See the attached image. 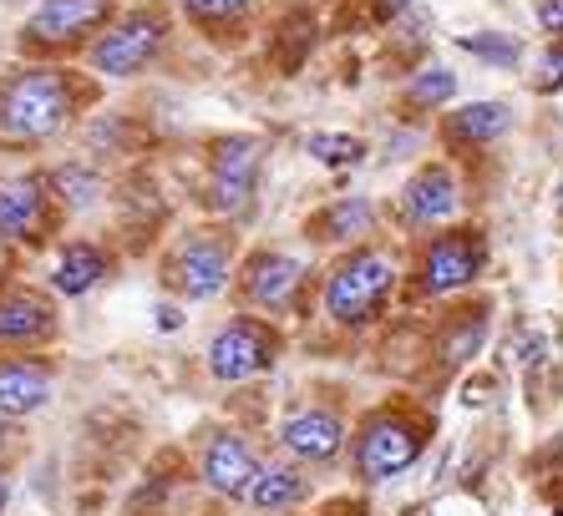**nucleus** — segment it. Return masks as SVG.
<instances>
[{
    "instance_id": "obj_1",
    "label": "nucleus",
    "mask_w": 563,
    "mask_h": 516,
    "mask_svg": "<svg viewBox=\"0 0 563 516\" xmlns=\"http://www.w3.org/2000/svg\"><path fill=\"white\" fill-rule=\"evenodd\" d=\"M71 81L62 71H15L11 81H0V137L5 143H41L71 116Z\"/></svg>"
},
{
    "instance_id": "obj_2",
    "label": "nucleus",
    "mask_w": 563,
    "mask_h": 516,
    "mask_svg": "<svg viewBox=\"0 0 563 516\" xmlns=\"http://www.w3.org/2000/svg\"><path fill=\"white\" fill-rule=\"evenodd\" d=\"M396 289V258L386 248H361L325 279V314L335 324H366L386 310Z\"/></svg>"
},
{
    "instance_id": "obj_3",
    "label": "nucleus",
    "mask_w": 563,
    "mask_h": 516,
    "mask_svg": "<svg viewBox=\"0 0 563 516\" xmlns=\"http://www.w3.org/2000/svg\"><path fill=\"white\" fill-rule=\"evenodd\" d=\"M421 446H427V436H421L417 420H407V415H371L366 426H361V436H355V471H361V481H396L401 471H411L421 456Z\"/></svg>"
},
{
    "instance_id": "obj_4",
    "label": "nucleus",
    "mask_w": 563,
    "mask_h": 516,
    "mask_svg": "<svg viewBox=\"0 0 563 516\" xmlns=\"http://www.w3.org/2000/svg\"><path fill=\"white\" fill-rule=\"evenodd\" d=\"M264 168V143L254 132H234L213 147L209 162V207L223 213V218H239L254 198V182H260Z\"/></svg>"
},
{
    "instance_id": "obj_5",
    "label": "nucleus",
    "mask_w": 563,
    "mask_h": 516,
    "mask_svg": "<svg viewBox=\"0 0 563 516\" xmlns=\"http://www.w3.org/2000/svg\"><path fill=\"white\" fill-rule=\"evenodd\" d=\"M275 329L260 319H234L223 324L219 335L209 339V374L223 380V385H239V380H254L275 364Z\"/></svg>"
},
{
    "instance_id": "obj_6",
    "label": "nucleus",
    "mask_w": 563,
    "mask_h": 516,
    "mask_svg": "<svg viewBox=\"0 0 563 516\" xmlns=\"http://www.w3.org/2000/svg\"><path fill=\"white\" fill-rule=\"evenodd\" d=\"M483 258H487V244L477 228L442 233V238H432V244L421 248L417 289L421 294H452V289L472 284L483 273Z\"/></svg>"
},
{
    "instance_id": "obj_7",
    "label": "nucleus",
    "mask_w": 563,
    "mask_h": 516,
    "mask_svg": "<svg viewBox=\"0 0 563 516\" xmlns=\"http://www.w3.org/2000/svg\"><path fill=\"white\" fill-rule=\"evenodd\" d=\"M163 279H168L173 294L184 299H213L229 284V244L219 233H194L168 254L163 263Z\"/></svg>"
},
{
    "instance_id": "obj_8",
    "label": "nucleus",
    "mask_w": 563,
    "mask_h": 516,
    "mask_svg": "<svg viewBox=\"0 0 563 516\" xmlns=\"http://www.w3.org/2000/svg\"><path fill=\"white\" fill-rule=\"evenodd\" d=\"M163 36H168V21L157 11L128 15L118 31H107V36L92 46V71L97 77H132V71H143V66L157 56Z\"/></svg>"
},
{
    "instance_id": "obj_9",
    "label": "nucleus",
    "mask_w": 563,
    "mask_h": 516,
    "mask_svg": "<svg viewBox=\"0 0 563 516\" xmlns=\"http://www.w3.org/2000/svg\"><path fill=\"white\" fill-rule=\"evenodd\" d=\"M198 471H203V486H209L213 496L244 502V496H250V486H254V476H260V461H254V451L239 436L219 430V436L203 446V461H198Z\"/></svg>"
},
{
    "instance_id": "obj_10",
    "label": "nucleus",
    "mask_w": 563,
    "mask_h": 516,
    "mask_svg": "<svg viewBox=\"0 0 563 516\" xmlns=\"http://www.w3.org/2000/svg\"><path fill=\"white\" fill-rule=\"evenodd\" d=\"M279 446H285L295 461H305V465H325V461L341 456L345 426H341V415L335 411L310 405V411H295L285 426H279Z\"/></svg>"
},
{
    "instance_id": "obj_11",
    "label": "nucleus",
    "mask_w": 563,
    "mask_h": 516,
    "mask_svg": "<svg viewBox=\"0 0 563 516\" xmlns=\"http://www.w3.org/2000/svg\"><path fill=\"white\" fill-rule=\"evenodd\" d=\"M112 15V0H41L31 15V41L41 46H62V41H81Z\"/></svg>"
},
{
    "instance_id": "obj_12",
    "label": "nucleus",
    "mask_w": 563,
    "mask_h": 516,
    "mask_svg": "<svg viewBox=\"0 0 563 516\" xmlns=\"http://www.w3.org/2000/svg\"><path fill=\"white\" fill-rule=\"evenodd\" d=\"M52 401V370L41 360H0V420L36 415Z\"/></svg>"
},
{
    "instance_id": "obj_13",
    "label": "nucleus",
    "mask_w": 563,
    "mask_h": 516,
    "mask_svg": "<svg viewBox=\"0 0 563 516\" xmlns=\"http://www.w3.org/2000/svg\"><path fill=\"white\" fill-rule=\"evenodd\" d=\"M401 213H407V223H417V228H432V223L452 218L457 213V178L437 162V168H421L417 178L407 182V193H401Z\"/></svg>"
},
{
    "instance_id": "obj_14",
    "label": "nucleus",
    "mask_w": 563,
    "mask_h": 516,
    "mask_svg": "<svg viewBox=\"0 0 563 516\" xmlns=\"http://www.w3.org/2000/svg\"><path fill=\"white\" fill-rule=\"evenodd\" d=\"M305 279V263L289 254H260L250 263V273H244V294H250V304H260V310H285L289 299H295V289H300Z\"/></svg>"
},
{
    "instance_id": "obj_15",
    "label": "nucleus",
    "mask_w": 563,
    "mask_h": 516,
    "mask_svg": "<svg viewBox=\"0 0 563 516\" xmlns=\"http://www.w3.org/2000/svg\"><path fill=\"white\" fill-rule=\"evenodd\" d=\"M52 335V304L26 289H11V294H0V345H41V339Z\"/></svg>"
},
{
    "instance_id": "obj_16",
    "label": "nucleus",
    "mask_w": 563,
    "mask_h": 516,
    "mask_svg": "<svg viewBox=\"0 0 563 516\" xmlns=\"http://www.w3.org/2000/svg\"><path fill=\"white\" fill-rule=\"evenodd\" d=\"M305 496H310V476H300V465H260V476H254L244 502H250L254 512H289V506H300Z\"/></svg>"
},
{
    "instance_id": "obj_17",
    "label": "nucleus",
    "mask_w": 563,
    "mask_h": 516,
    "mask_svg": "<svg viewBox=\"0 0 563 516\" xmlns=\"http://www.w3.org/2000/svg\"><path fill=\"white\" fill-rule=\"evenodd\" d=\"M41 207H46V193L36 178L0 182V233L5 238H26L31 228H41Z\"/></svg>"
},
{
    "instance_id": "obj_18",
    "label": "nucleus",
    "mask_w": 563,
    "mask_h": 516,
    "mask_svg": "<svg viewBox=\"0 0 563 516\" xmlns=\"http://www.w3.org/2000/svg\"><path fill=\"white\" fill-rule=\"evenodd\" d=\"M371 223H376V207H371L366 198H341V203H330L325 213H314L310 233L320 244H351V238L371 233Z\"/></svg>"
},
{
    "instance_id": "obj_19",
    "label": "nucleus",
    "mask_w": 563,
    "mask_h": 516,
    "mask_svg": "<svg viewBox=\"0 0 563 516\" xmlns=\"http://www.w3.org/2000/svg\"><path fill=\"white\" fill-rule=\"evenodd\" d=\"M102 273H107V258H102V248H92V244H66L62 258H56V289H62L66 299L97 289Z\"/></svg>"
},
{
    "instance_id": "obj_20",
    "label": "nucleus",
    "mask_w": 563,
    "mask_h": 516,
    "mask_svg": "<svg viewBox=\"0 0 563 516\" xmlns=\"http://www.w3.org/2000/svg\"><path fill=\"white\" fill-rule=\"evenodd\" d=\"M512 127L508 102H472L452 116V143H493Z\"/></svg>"
},
{
    "instance_id": "obj_21",
    "label": "nucleus",
    "mask_w": 563,
    "mask_h": 516,
    "mask_svg": "<svg viewBox=\"0 0 563 516\" xmlns=\"http://www.w3.org/2000/svg\"><path fill=\"white\" fill-rule=\"evenodd\" d=\"M305 153H310L314 162H325V168H351V162L366 157V143H361V137H345V132H310V137H305Z\"/></svg>"
},
{
    "instance_id": "obj_22",
    "label": "nucleus",
    "mask_w": 563,
    "mask_h": 516,
    "mask_svg": "<svg viewBox=\"0 0 563 516\" xmlns=\"http://www.w3.org/2000/svg\"><path fill=\"white\" fill-rule=\"evenodd\" d=\"M457 97V77L446 71V66H432V71H421L417 81L407 87V102L411 106H442Z\"/></svg>"
},
{
    "instance_id": "obj_23",
    "label": "nucleus",
    "mask_w": 563,
    "mask_h": 516,
    "mask_svg": "<svg viewBox=\"0 0 563 516\" xmlns=\"http://www.w3.org/2000/svg\"><path fill=\"white\" fill-rule=\"evenodd\" d=\"M462 52H472V56H483V61H493V66H512L518 61V41L512 36H498V31H472V36H462L457 41Z\"/></svg>"
},
{
    "instance_id": "obj_24",
    "label": "nucleus",
    "mask_w": 563,
    "mask_h": 516,
    "mask_svg": "<svg viewBox=\"0 0 563 516\" xmlns=\"http://www.w3.org/2000/svg\"><path fill=\"white\" fill-rule=\"evenodd\" d=\"M56 188H62V203H66V207H92V203H97V193H102L97 172L77 168V162L56 172Z\"/></svg>"
},
{
    "instance_id": "obj_25",
    "label": "nucleus",
    "mask_w": 563,
    "mask_h": 516,
    "mask_svg": "<svg viewBox=\"0 0 563 516\" xmlns=\"http://www.w3.org/2000/svg\"><path fill=\"white\" fill-rule=\"evenodd\" d=\"M483 335H487V319H462L457 324V335L442 345V360L446 364H462V360H472L477 349H483Z\"/></svg>"
},
{
    "instance_id": "obj_26",
    "label": "nucleus",
    "mask_w": 563,
    "mask_h": 516,
    "mask_svg": "<svg viewBox=\"0 0 563 516\" xmlns=\"http://www.w3.org/2000/svg\"><path fill=\"white\" fill-rule=\"evenodd\" d=\"M184 11L194 15L198 26H223V21L250 11V0H184Z\"/></svg>"
},
{
    "instance_id": "obj_27",
    "label": "nucleus",
    "mask_w": 563,
    "mask_h": 516,
    "mask_svg": "<svg viewBox=\"0 0 563 516\" xmlns=\"http://www.w3.org/2000/svg\"><path fill=\"white\" fill-rule=\"evenodd\" d=\"M533 87H538V91H563V41L538 56V77H533Z\"/></svg>"
},
{
    "instance_id": "obj_28",
    "label": "nucleus",
    "mask_w": 563,
    "mask_h": 516,
    "mask_svg": "<svg viewBox=\"0 0 563 516\" xmlns=\"http://www.w3.org/2000/svg\"><path fill=\"white\" fill-rule=\"evenodd\" d=\"M538 26L549 36H563V0H538Z\"/></svg>"
},
{
    "instance_id": "obj_29",
    "label": "nucleus",
    "mask_w": 563,
    "mask_h": 516,
    "mask_svg": "<svg viewBox=\"0 0 563 516\" xmlns=\"http://www.w3.org/2000/svg\"><path fill=\"white\" fill-rule=\"evenodd\" d=\"M407 5H411V0H376V15H380V21H396Z\"/></svg>"
},
{
    "instance_id": "obj_30",
    "label": "nucleus",
    "mask_w": 563,
    "mask_h": 516,
    "mask_svg": "<svg viewBox=\"0 0 563 516\" xmlns=\"http://www.w3.org/2000/svg\"><path fill=\"white\" fill-rule=\"evenodd\" d=\"M518 360H523V364H538V360H543V339H523V355H518Z\"/></svg>"
},
{
    "instance_id": "obj_31",
    "label": "nucleus",
    "mask_w": 563,
    "mask_h": 516,
    "mask_svg": "<svg viewBox=\"0 0 563 516\" xmlns=\"http://www.w3.org/2000/svg\"><path fill=\"white\" fill-rule=\"evenodd\" d=\"M157 329H178V310H173V304H163V310H157Z\"/></svg>"
},
{
    "instance_id": "obj_32",
    "label": "nucleus",
    "mask_w": 563,
    "mask_h": 516,
    "mask_svg": "<svg viewBox=\"0 0 563 516\" xmlns=\"http://www.w3.org/2000/svg\"><path fill=\"white\" fill-rule=\"evenodd\" d=\"M5 502H11V481H5V471H0V516H5Z\"/></svg>"
},
{
    "instance_id": "obj_33",
    "label": "nucleus",
    "mask_w": 563,
    "mask_h": 516,
    "mask_svg": "<svg viewBox=\"0 0 563 516\" xmlns=\"http://www.w3.org/2000/svg\"><path fill=\"white\" fill-rule=\"evenodd\" d=\"M559 213H563V182H559Z\"/></svg>"
}]
</instances>
